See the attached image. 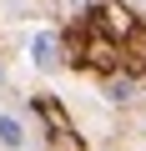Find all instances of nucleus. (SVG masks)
<instances>
[{"label":"nucleus","instance_id":"obj_1","mask_svg":"<svg viewBox=\"0 0 146 151\" xmlns=\"http://www.w3.org/2000/svg\"><path fill=\"white\" fill-rule=\"evenodd\" d=\"M65 40V50H70V60H76L81 70H96V76H111L116 65H121V40H111L106 30H96L86 15H76L70 20V30L60 35Z\"/></svg>","mask_w":146,"mask_h":151},{"label":"nucleus","instance_id":"obj_2","mask_svg":"<svg viewBox=\"0 0 146 151\" xmlns=\"http://www.w3.org/2000/svg\"><path fill=\"white\" fill-rule=\"evenodd\" d=\"M30 111L40 116L45 141H50L55 151H86V146H81V136H76V121H70V111H65L55 96H35V101H30Z\"/></svg>","mask_w":146,"mask_h":151},{"label":"nucleus","instance_id":"obj_3","mask_svg":"<svg viewBox=\"0 0 146 151\" xmlns=\"http://www.w3.org/2000/svg\"><path fill=\"white\" fill-rule=\"evenodd\" d=\"M81 15H86V20H91L96 30H106L111 40H126V35H131V30L141 25V20H136V15L126 10V5H121V0H96V5H86Z\"/></svg>","mask_w":146,"mask_h":151},{"label":"nucleus","instance_id":"obj_4","mask_svg":"<svg viewBox=\"0 0 146 151\" xmlns=\"http://www.w3.org/2000/svg\"><path fill=\"white\" fill-rule=\"evenodd\" d=\"M60 50H65V40H60L55 30H40V35H35V45H30V55H35V65H40V70H55Z\"/></svg>","mask_w":146,"mask_h":151},{"label":"nucleus","instance_id":"obj_5","mask_svg":"<svg viewBox=\"0 0 146 151\" xmlns=\"http://www.w3.org/2000/svg\"><path fill=\"white\" fill-rule=\"evenodd\" d=\"M0 146H5V151H20V146H25L20 121H15V116H5V111H0Z\"/></svg>","mask_w":146,"mask_h":151},{"label":"nucleus","instance_id":"obj_6","mask_svg":"<svg viewBox=\"0 0 146 151\" xmlns=\"http://www.w3.org/2000/svg\"><path fill=\"white\" fill-rule=\"evenodd\" d=\"M111 101H131V81H116L111 86Z\"/></svg>","mask_w":146,"mask_h":151},{"label":"nucleus","instance_id":"obj_7","mask_svg":"<svg viewBox=\"0 0 146 151\" xmlns=\"http://www.w3.org/2000/svg\"><path fill=\"white\" fill-rule=\"evenodd\" d=\"M136 81H141V91H146V70H141V76H136Z\"/></svg>","mask_w":146,"mask_h":151}]
</instances>
